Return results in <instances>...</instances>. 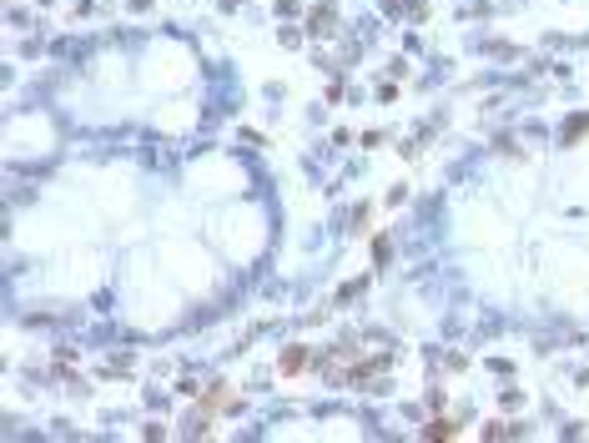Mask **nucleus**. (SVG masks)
Segmentation results:
<instances>
[{"label": "nucleus", "mask_w": 589, "mask_h": 443, "mask_svg": "<svg viewBox=\"0 0 589 443\" xmlns=\"http://www.w3.org/2000/svg\"><path fill=\"white\" fill-rule=\"evenodd\" d=\"M453 433V424H449V418H438V424H428V438H449Z\"/></svg>", "instance_id": "f257e3e1"}, {"label": "nucleus", "mask_w": 589, "mask_h": 443, "mask_svg": "<svg viewBox=\"0 0 589 443\" xmlns=\"http://www.w3.org/2000/svg\"><path fill=\"white\" fill-rule=\"evenodd\" d=\"M298 368H302V353H298V348H292V353L282 357V373H298Z\"/></svg>", "instance_id": "f03ea898"}]
</instances>
